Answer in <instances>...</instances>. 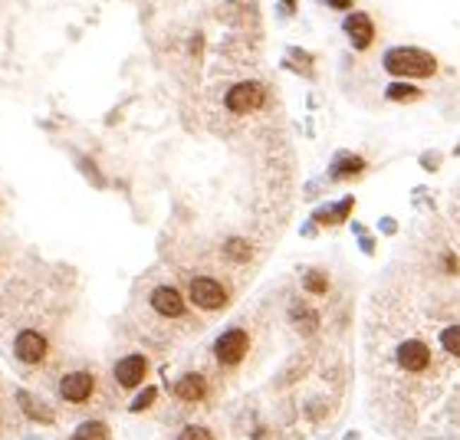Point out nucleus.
I'll return each mask as SVG.
<instances>
[{"label":"nucleus","instance_id":"4","mask_svg":"<svg viewBox=\"0 0 460 440\" xmlns=\"http://www.w3.org/2000/svg\"><path fill=\"white\" fill-rule=\"evenodd\" d=\"M394 365L408 374H424L434 365V352L424 338H401L394 348Z\"/></svg>","mask_w":460,"mask_h":440},{"label":"nucleus","instance_id":"15","mask_svg":"<svg viewBox=\"0 0 460 440\" xmlns=\"http://www.w3.org/2000/svg\"><path fill=\"white\" fill-rule=\"evenodd\" d=\"M73 440H112V427L99 417H89L73 431Z\"/></svg>","mask_w":460,"mask_h":440},{"label":"nucleus","instance_id":"1","mask_svg":"<svg viewBox=\"0 0 460 440\" xmlns=\"http://www.w3.org/2000/svg\"><path fill=\"white\" fill-rule=\"evenodd\" d=\"M385 69L398 79H431L437 73V59L428 49L418 47H394L385 53Z\"/></svg>","mask_w":460,"mask_h":440},{"label":"nucleus","instance_id":"2","mask_svg":"<svg viewBox=\"0 0 460 440\" xmlns=\"http://www.w3.org/2000/svg\"><path fill=\"white\" fill-rule=\"evenodd\" d=\"M188 302L201 312H221L230 306V289L214 276H194L188 283Z\"/></svg>","mask_w":460,"mask_h":440},{"label":"nucleus","instance_id":"22","mask_svg":"<svg viewBox=\"0 0 460 440\" xmlns=\"http://www.w3.org/2000/svg\"><path fill=\"white\" fill-rule=\"evenodd\" d=\"M174 440H217V437H214V431L204 427V424H184Z\"/></svg>","mask_w":460,"mask_h":440},{"label":"nucleus","instance_id":"12","mask_svg":"<svg viewBox=\"0 0 460 440\" xmlns=\"http://www.w3.org/2000/svg\"><path fill=\"white\" fill-rule=\"evenodd\" d=\"M345 33H349V39H352L355 49H368L375 39V23L368 13H352V17L345 20Z\"/></svg>","mask_w":460,"mask_h":440},{"label":"nucleus","instance_id":"10","mask_svg":"<svg viewBox=\"0 0 460 440\" xmlns=\"http://www.w3.org/2000/svg\"><path fill=\"white\" fill-rule=\"evenodd\" d=\"M171 394L181 404H201V401H207V394H211V381H207L201 372H184L174 378Z\"/></svg>","mask_w":460,"mask_h":440},{"label":"nucleus","instance_id":"17","mask_svg":"<svg viewBox=\"0 0 460 440\" xmlns=\"http://www.w3.org/2000/svg\"><path fill=\"white\" fill-rule=\"evenodd\" d=\"M437 345L444 348V355L460 358V322H454V326H444L441 332H437Z\"/></svg>","mask_w":460,"mask_h":440},{"label":"nucleus","instance_id":"20","mask_svg":"<svg viewBox=\"0 0 460 440\" xmlns=\"http://www.w3.org/2000/svg\"><path fill=\"white\" fill-rule=\"evenodd\" d=\"M155 401H158V388H155V384H145V391H138V394L132 398L128 411H132V414H142V411H148Z\"/></svg>","mask_w":460,"mask_h":440},{"label":"nucleus","instance_id":"21","mask_svg":"<svg viewBox=\"0 0 460 440\" xmlns=\"http://www.w3.org/2000/svg\"><path fill=\"white\" fill-rule=\"evenodd\" d=\"M385 96L392 99V102H414V99H421V89L404 86V82H394V86H388Z\"/></svg>","mask_w":460,"mask_h":440},{"label":"nucleus","instance_id":"25","mask_svg":"<svg viewBox=\"0 0 460 440\" xmlns=\"http://www.w3.org/2000/svg\"><path fill=\"white\" fill-rule=\"evenodd\" d=\"M283 7H286V10H293V7H296V0H283Z\"/></svg>","mask_w":460,"mask_h":440},{"label":"nucleus","instance_id":"24","mask_svg":"<svg viewBox=\"0 0 460 440\" xmlns=\"http://www.w3.org/2000/svg\"><path fill=\"white\" fill-rule=\"evenodd\" d=\"M326 4H329L332 10H349V7L355 4V0H326Z\"/></svg>","mask_w":460,"mask_h":440},{"label":"nucleus","instance_id":"14","mask_svg":"<svg viewBox=\"0 0 460 440\" xmlns=\"http://www.w3.org/2000/svg\"><path fill=\"white\" fill-rule=\"evenodd\" d=\"M362 171H365V158L342 152L336 158V164L329 168V178H332V181H349V178H355V174H362Z\"/></svg>","mask_w":460,"mask_h":440},{"label":"nucleus","instance_id":"7","mask_svg":"<svg viewBox=\"0 0 460 440\" xmlns=\"http://www.w3.org/2000/svg\"><path fill=\"white\" fill-rule=\"evenodd\" d=\"M263 102H267V89L260 86V82H253V79L230 86L227 96H224V106H227V112H234V115L257 112V109H263Z\"/></svg>","mask_w":460,"mask_h":440},{"label":"nucleus","instance_id":"5","mask_svg":"<svg viewBox=\"0 0 460 440\" xmlns=\"http://www.w3.org/2000/svg\"><path fill=\"white\" fill-rule=\"evenodd\" d=\"M250 352V332L247 329H227V332L214 342V362L221 368H237Z\"/></svg>","mask_w":460,"mask_h":440},{"label":"nucleus","instance_id":"18","mask_svg":"<svg viewBox=\"0 0 460 440\" xmlns=\"http://www.w3.org/2000/svg\"><path fill=\"white\" fill-rule=\"evenodd\" d=\"M303 289L313 296H326L329 293V273L326 269H306L303 273Z\"/></svg>","mask_w":460,"mask_h":440},{"label":"nucleus","instance_id":"9","mask_svg":"<svg viewBox=\"0 0 460 440\" xmlns=\"http://www.w3.org/2000/svg\"><path fill=\"white\" fill-rule=\"evenodd\" d=\"M49 352V338L37 329H23V332L13 338V358L23 365H40Z\"/></svg>","mask_w":460,"mask_h":440},{"label":"nucleus","instance_id":"6","mask_svg":"<svg viewBox=\"0 0 460 440\" xmlns=\"http://www.w3.org/2000/svg\"><path fill=\"white\" fill-rule=\"evenodd\" d=\"M152 372V362H148V355H122L119 362L112 365V381L122 388V391H135V388H142L145 378Z\"/></svg>","mask_w":460,"mask_h":440},{"label":"nucleus","instance_id":"11","mask_svg":"<svg viewBox=\"0 0 460 440\" xmlns=\"http://www.w3.org/2000/svg\"><path fill=\"white\" fill-rule=\"evenodd\" d=\"M17 404H20V411H23V417H30V421H37V424H56V414H53V408H49L47 401H40L33 391H23V388H20V391H17Z\"/></svg>","mask_w":460,"mask_h":440},{"label":"nucleus","instance_id":"8","mask_svg":"<svg viewBox=\"0 0 460 440\" xmlns=\"http://www.w3.org/2000/svg\"><path fill=\"white\" fill-rule=\"evenodd\" d=\"M148 306H152L162 319H184L188 316V299H184V293L178 286H171V283L155 286L152 293H148Z\"/></svg>","mask_w":460,"mask_h":440},{"label":"nucleus","instance_id":"16","mask_svg":"<svg viewBox=\"0 0 460 440\" xmlns=\"http://www.w3.org/2000/svg\"><path fill=\"white\" fill-rule=\"evenodd\" d=\"M224 257H227L230 263H250V257H253V247H250L243 237H230L227 243H224Z\"/></svg>","mask_w":460,"mask_h":440},{"label":"nucleus","instance_id":"3","mask_svg":"<svg viewBox=\"0 0 460 440\" xmlns=\"http://www.w3.org/2000/svg\"><path fill=\"white\" fill-rule=\"evenodd\" d=\"M96 391H99V378H96V372H86V368L66 372L56 381L59 401H63V404H73V408H79V404H89L92 398H96Z\"/></svg>","mask_w":460,"mask_h":440},{"label":"nucleus","instance_id":"13","mask_svg":"<svg viewBox=\"0 0 460 440\" xmlns=\"http://www.w3.org/2000/svg\"><path fill=\"white\" fill-rule=\"evenodd\" d=\"M289 322H293V329H296L299 335H316L319 326H322V319H319V312L313 306H306V302H293L289 306Z\"/></svg>","mask_w":460,"mask_h":440},{"label":"nucleus","instance_id":"23","mask_svg":"<svg viewBox=\"0 0 460 440\" xmlns=\"http://www.w3.org/2000/svg\"><path fill=\"white\" fill-rule=\"evenodd\" d=\"M441 269L447 273V276H457V273H460V259L454 257V253H444V257H441Z\"/></svg>","mask_w":460,"mask_h":440},{"label":"nucleus","instance_id":"19","mask_svg":"<svg viewBox=\"0 0 460 440\" xmlns=\"http://www.w3.org/2000/svg\"><path fill=\"white\" fill-rule=\"evenodd\" d=\"M352 207H355V201H352V197H345V201H339L336 207H329V211H319L316 220H319V224H342V220L349 217V211H352Z\"/></svg>","mask_w":460,"mask_h":440}]
</instances>
